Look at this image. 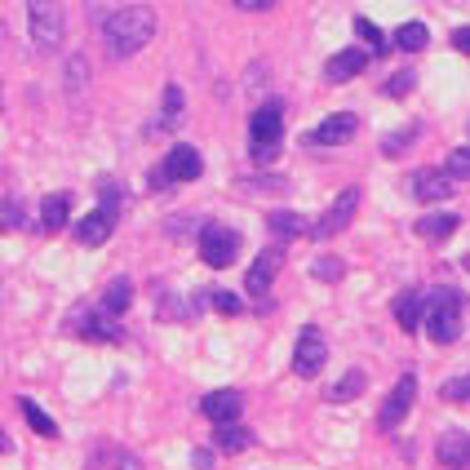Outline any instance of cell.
Masks as SVG:
<instances>
[{"instance_id": "cell-1", "label": "cell", "mask_w": 470, "mask_h": 470, "mask_svg": "<svg viewBox=\"0 0 470 470\" xmlns=\"http://www.w3.org/2000/svg\"><path fill=\"white\" fill-rule=\"evenodd\" d=\"M107 58H133L151 36H155V9H147V4H124V9H112V18H107Z\"/></svg>"}, {"instance_id": "cell-2", "label": "cell", "mask_w": 470, "mask_h": 470, "mask_svg": "<svg viewBox=\"0 0 470 470\" xmlns=\"http://www.w3.org/2000/svg\"><path fill=\"white\" fill-rule=\"evenodd\" d=\"M466 302L457 289H431V298H422V329L431 333V342H457L462 338V315Z\"/></svg>"}, {"instance_id": "cell-3", "label": "cell", "mask_w": 470, "mask_h": 470, "mask_svg": "<svg viewBox=\"0 0 470 470\" xmlns=\"http://www.w3.org/2000/svg\"><path fill=\"white\" fill-rule=\"evenodd\" d=\"M116 222H120V191L112 182H98V209L76 222V244H89V248L107 244L112 231H116Z\"/></svg>"}, {"instance_id": "cell-4", "label": "cell", "mask_w": 470, "mask_h": 470, "mask_svg": "<svg viewBox=\"0 0 470 470\" xmlns=\"http://www.w3.org/2000/svg\"><path fill=\"white\" fill-rule=\"evenodd\" d=\"M27 27H31V45L49 54L67 36V9L63 4H49V0H31L27 4Z\"/></svg>"}, {"instance_id": "cell-5", "label": "cell", "mask_w": 470, "mask_h": 470, "mask_svg": "<svg viewBox=\"0 0 470 470\" xmlns=\"http://www.w3.org/2000/svg\"><path fill=\"white\" fill-rule=\"evenodd\" d=\"M200 257H205V266L227 271L239 257V231L227 227V222H205L200 227Z\"/></svg>"}, {"instance_id": "cell-6", "label": "cell", "mask_w": 470, "mask_h": 470, "mask_svg": "<svg viewBox=\"0 0 470 470\" xmlns=\"http://www.w3.org/2000/svg\"><path fill=\"white\" fill-rule=\"evenodd\" d=\"M324 329H315V324H306L302 333H298V347H293V373L298 377H315L320 368H324Z\"/></svg>"}, {"instance_id": "cell-7", "label": "cell", "mask_w": 470, "mask_h": 470, "mask_svg": "<svg viewBox=\"0 0 470 470\" xmlns=\"http://www.w3.org/2000/svg\"><path fill=\"white\" fill-rule=\"evenodd\" d=\"M413 399H417V373H404V377L395 382V390L386 395V404H382V413H377V426H382V431H395V426L408 417Z\"/></svg>"}, {"instance_id": "cell-8", "label": "cell", "mask_w": 470, "mask_h": 470, "mask_svg": "<svg viewBox=\"0 0 470 470\" xmlns=\"http://www.w3.org/2000/svg\"><path fill=\"white\" fill-rule=\"evenodd\" d=\"M280 266H284V244H271V248H262V253L253 257L248 275H244V289H248V298H266V289H271V280L280 275Z\"/></svg>"}, {"instance_id": "cell-9", "label": "cell", "mask_w": 470, "mask_h": 470, "mask_svg": "<svg viewBox=\"0 0 470 470\" xmlns=\"http://www.w3.org/2000/svg\"><path fill=\"white\" fill-rule=\"evenodd\" d=\"M355 214H359V187H347L333 205H329V214L315 222V235L320 239H333V235H342L347 227L355 222Z\"/></svg>"}, {"instance_id": "cell-10", "label": "cell", "mask_w": 470, "mask_h": 470, "mask_svg": "<svg viewBox=\"0 0 470 470\" xmlns=\"http://www.w3.org/2000/svg\"><path fill=\"white\" fill-rule=\"evenodd\" d=\"M160 169H164V178H169V187H173V182H196V178L205 173V160H200V151H196V147L173 142V147H169V155L160 160Z\"/></svg>"}, {"instance_id": "cell-11", "label": "cell", "mask_w": 470, "mask_h": 470, "mask_svg": "<svg viewBox=\"0 0 470 470\" xmlns=\"http://www.w3.org/2000/svg\"><path fill=\"white\" fill-rule=\"evenodd\" d=\"M355 133H359V116H355V112H338V116L320 120V124L306 133V142H311V147H342V142H351Z\"/></svg>"}, {"instance_id": "cell-12", "label": "cell", "mask_w": 470, "mask_h": 470, "mask_svg": "<svg viewBox=\"0 0 470 470\" xmlns=\"http://www.w3.org/2000/svg\"><path fill=\"white\" fill-rule=\"evenodd\" d=\"M280 138H284V107H280V103H262V107L248 116V142L280 147Z\"/></svg>"}, {"instance_id": "cell-13", "label": "cell", "mask_w": 470, "mask_h": 470, "mask_svg": "<svg viewBox=\"0 0 470 470\" xmlns=\"http://www.w3.org/2000/svg\"><path fill=\"white\" fill-rule=\"evenodd\" d=\"M200 408H205V417L214 426H231V422H239V413H244V395L239 390H214V395L200 399Z\"/></svg>"}, {"instance_id": "cell-14", "label": "cell", "mask_w": 470, "mask_h": 470, "mask_svg": "<svg viewBox=\"0 0 470 470\" xmlns=\"http://www.w3.org/2000/svg\"><path fill=\"white\" fill-rule=\"evenodd\" d=\"M364 67H368V54L355 45V49H342V54H333V58L324 63V80H329V85H347Z\"/></svg>"}, {"instance_id": "cell-15", "label": "cell", "mask_w": 470, "mask_h": 470, "mask_svg": "<svg viewBox=\"0 0 470 470\" xmlns=\"http://www.w3.org/2000/svg\"><path fill=\"white\" fill-rule=\"evenodd\" d=\"M457 187L444 178V169H422V173H413V196L422 200V205H440V200H449Z\"/></svg>"}, {"instance_id": "cell-16", "label": "cell", "mask_w": 470, "mask_h": 470, "mask_svg": "<svg viewBox=\"0 0 470 470\" xmlns=\"http://www.w3.org/2000/svg\"><path fill=\"white\" fill-rule=\"evenodd\" d=\"M67 218H71V196L67 191H54V196H45L40 200V235H58L67 227Z\"/></svg>"}, {"instance_id": "cell-17", "label": "cell", "mask_w": 470, "mask_h": 470, "mask_svg": "<svg viewBox=\"0 0 470 470\" xmlns=\"http://www.w3.org/2000/svg\"><path fill=\"white\" fill-rule=\"evenodd\" d=\"M182 89L178 85H169L164 89V107H160V116L155 120H147V138H164V133H173L178 129V120H182Z\"/></svg>"}, {"instance_id": "cell-18", "label": "cell", "mask_w": 470, "mask_h": 470, "mask_svg": "<svg viewBox=\"0 0 470 470\" xmlns=\"http://www.w3.org/2000/svg\"><path fill=\"white\" fill-rule=\"evenodd\" d=\"M440 462L449 470H466L470 462V435L466 431H449L444 440H440Z\"/></svg>"}, {"instance_id": "cell-19", "label": "cell", "mask_w": 470, "mask_h": 470, "mask_svg": "<svg viewBox=\"0 0 470 470\" xmlns=\"http://www.w3.org/2000/svg\"><path fill=\"white\" fill-rule=\"evenodd\" d=\"M395 324H399L404 333H417V329H422V293H417V289H408V293L395 298Z\"/></svg>"}, {"instance_id": "cell-20", "label": "cell", "mask_w": 470, "mask_h": 470, "mask_svg": "<svg viewBox=\"0 0 470 470\" xmlns=\"http://www.w3.org/2000/svg\"><path fill=\"white\" fill-rule=\"evenodd\" d=\"M71 329H76V333H85V338H120L116 320H112V315H103V311H80Z\"/></svg>"}, {"instance_id": "cell-21", "label": "cell", "mask_w": 470, "mask_h": 470, "mask_svg": "<svg viewBox=\"0 0 470 470\" xmlns=\"http://www.w3.org/2000/svg\"><path fill=\"white\" fill-rule=\"evenodd\" d=\"M214 440H218V449H222V453H244V449H253V431H248L244 422L214 426Z\"/></svg>"}, {"instance_id": "cell-22", "label": "cell", "mask_w": 470, "mask_h": 470, "mask_svg": "<svg viewBox=\"0 0 470 470\" xmlns=\"http://www.w3.org/2000/svg\"><path fill=\"white\" fill-rule=\"evenodd\" d=\"M457 227H462L457 214H426V218L417 222V235H422V239H449Z\"/></svg>"}, {"instance_id": "cell-23", "label": "cell", "mask_w": 470, "mask_h": 470, "mask_svg": "<svg viewBox=\"0 0 470 470\" xmlns=\"http://www.w3.org/2000/svg\"><path fill=\"white\" fill-rule=\"evenodd\" d=\"M129 302H133V284H129V280H112L107 293H103V315L120 320V315L129 311Z\"/></svg>"}, {"instance_id": "cell-24", "label": "cell", "mask_w": 470, "mask_h": 470, "mask_svg": "<svg viewBox=\"0 0 470 470\" xmlns=\"http://www.w3.org/2000/svg\"><path fill=\"white\" fill-rule=\"evenodd\" d=\"M18 413L27 417V426H31L36 435H45V440H54V435H58V422H54V417H49L36 399H18Z\"/></svg>"}, {"instance_id": "cell-25", "label": "cell", "mask_w": 470, "mask_h": 470, "mask_svg": "<svg viewBox=\"0 0 470 470\" xmlns=\"http://www.w3.org/2000/svg\"><path fill=\"white\" fill-rule=\"evenodd\" d=\"M395 45H399L404 54H422V49L431 45L426 22H404V27H395Z\"/></svg>"}, {"instance_id": "cell-26", "label": "cell", "mask_w": 470, "mask_h": 470, "mask_svg": "<svg viewBox=\"0 0 470 470\" xmlns=\"http://www.w3.org/2000/svg\"><path fill=\"white\" fill-rule=\"evenodd\" d=\"M444 178H449L453 187H457V182H466V178H470V151H466V147H453V151H449V164H444Z\"/></svg>"}, {"instance_id": "cell-27", "label": "cell", "mask_w": 470, "mask_h": 470, "mask_svg": "<svg viewBox=\"0 0 470 470\" xmlns=\"http://www.w3.org/2000/svg\"><path fill=\"white\" fill-rule=\"evenodd\" d=\"M359 390H364V373H359V368H351V373H347L338 386H329V399H333V404H347V399H355Z\"/></svg>"}, {"instance_id": "cell-28", "label": "cell", "mask_w": 470, "mask_h": 470, "mask_svg": "<svg viewBox=\"0 0 470 470\" xmlns=\"http://www.w3.org/2000/svg\"><path fill=\"white\" fill-rule=\"evenodd\" d=\"M266 227H271V235H302L306 231V222H302L298 214H284V209H275V214L266 218Z\"/></svg>"}, {"instance_id": "cell-29", "label": "cell", "mask_w": 470, "mask_h": 470, "mask_svg": "<svg viewBox=\"0 0 470 470\" xmlns=\"http://www.w3.org/2000/svg\"><path fill=\"white\" fill-rule=\"evenodd\" d=\"M209 302H214V311H222V315H244V298H235L227 289H214Z\"/></svg>"}, {"instance_id": "cell-30", "label": "cell", "mask_w": 470, "mask_h": 470, "mask_svg": "<svg viewBox=\"0 0 470 470\" xmlns=\"http://www.w3.org/2000/svg\"><path fill=\"white\" fill-rule=\"evenodd\" d=\"M311 275H320V280H329V284H333V280H342V275H347V266H342L338 257H315V262H311Z\"/></svg>"}, {"instance_id": "cell-31", "label": "cell", "mask_w": 470, "mask_h": 470, "mask_svg": "<svg viewBox=\"0 0 470 470\" xmlns=\"http://www.w3.org/2000/svg\"><path fill=\"white\" fill-rule=\"evenodd\" d=\"M22 227V205L18 200H4L0 205V231H18Z\"/></svg>"}, {"instance_id": "cell-32", "label": "cell", "mask_w": 470, "mask_h": 470, "mask_svg": "<svg viewBox=\"0 0 470 470\" xmlns=\"http://www.w3.org/2000/svg\"><path fill=\"white\" fill-rule=\"evenodd\" d=\"M355 31H359V36H364V40L373 45V54H382V49H386V36H382V31H377V27L368 22V18H355Z\"/></svg>"}, {"instance_id": "cell-33", "label": "cell", "mask_w": 470, "mask_h": 470, "mask_svg": "<svg viewBox=\"0 0 470 470\" xmlns=\"http://www.w3.org/2000/svg\"><path fill=\"white\" fill-rule=\"evenodd\" d=\"M289 182L284 178H244L239 182V191H284Z\"/></svg>"}, {"instance_id": "cell-34", "label": "cell", "mask_w": 470, "mask_h": 470, "mask_svg": "<svg viewBox=\"0 0 470 470\" xmlns=\"http://www.w3.org/2000/svg\"><path fill=\"white\" fill-rule=\"evenodd\" d=\"M444 399H449V404L470 399V377H453V382H444Z\"/></svg>"}, {"instance_id": "cell-35", "label": "cell", "mask_w": 470, "mask_h": 470, "mask_svg": "<svg viewBox=\"0 0 470 470\" xmlns=\"http://www.w3.org/2000/svg\"><path fill=\"white\" fill-rule=\"evenodd\" d=\"M413 80H417L413 71H399V76H390V80H386V94H390V98H404V94L413 89Z\"/></svg>"}, {"instance_id": "cell-36", "label": "cell", "mask_w": 470, "mask_h": 470, "mask_svg": "<svg viewBox=\"0 0 470 470\" xmlns=\"http://www.w3.org/2000/svg\"><path fill=\"white\" fill-rule=\"evenodd\" d=\"M408 142H413V133H390V138L382 142V155H404Z\"/></svg>"}, {"instance_id": "cell-37", "label": "cell", "mask_w": 470, "mask_h": 470, "mask_svg": "<svg viewBox=\"0 0 470 470\" xmlns=\"http://www.w3.org/2000/svg\"><path fill=\"white\" fill-rule=\"evenodd\" d=\"M280 155V147H262V142H248V160L253 164H271Z\"/></svg>"}, {"instance_id": "cell-38", "label": "cell", "mask_w": 470, "mask_h": 470, "mask_svg": "<svg viewBox=\"0 0 470 470\" xmlns=\"http://www.w3.org/2000/svg\"><path fill=\"white\" fill-rule=\"evenodd\" d=\"M67 67H71V71H67V85H71V89H76V85H85V58H71Z\"/></svg>"}, {"instance_id": "cell-39", "label": "cell", "mask_w": 470, "mask_h": 470, "mask_svg": "<svg viewBox=\"0 0 470 470\" xmlns=\"http://www.w3.org/2000/svg\"><path fill=\"white\" fill-rule=\"evenodd\" d=\"M112 466L116 470H142V462H138L133 453H112Z\"/></svg>"}, {"instance_id": "cell-40", "label": "cell", "mask_w": 470, "mask_h": 470, "mask_svg": "<svg viewBox=\"0 0 470 470\" xmlns=\"http://www.w3.org/2000/svg\"><path fill=\"white\" fill-rule=\"evenodd\" d=\"M453 45H457L462 54H470V27H457V31H453Z\"/></svg>"}, {"instance_id": "cell-41", "label": "cell", "mask_w": 470, "mask_h": 470, "mask_svg": "<svg viewBox=\"0 0 470 470\" xmlns=\"http://www.w3.org/2000/svg\"><path fill=\"white\" fill-rule=\"evenodd\" d=\"M271 4H262V0H239V13H266Z\"/></svg>"}, {"instance_id": "cell-42", "label": "cell", "mask_w": 470, "mask_h": 470, "mask_svg": "<svg viewBox=\"0 0 470 470\" xmlns=\"http://www.w3.org/2000/svg\"><path fill=\"white\" fill-rule=\"evenodd\" d=\"M0 453H9V435L4 431H0Z\"/></svg>"}]
</instances>
